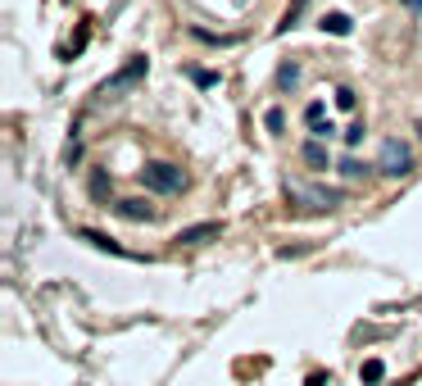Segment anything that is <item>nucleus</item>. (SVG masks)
I'll return each instance as SVG.
<instances>
[{
  "label": "nucleus",
  "instance_id": "obj_1",
  "mask_svg": "<svg viewBox=\"0 0 422 386\" xmlns=\"http://www.w3.org/2000/svg\"><path fill=\"white\" fill-rule=\"evenodd\" d=\"M377 168L386 173V178H404L408 168H413V151H408L404 141H381V159H377Z\"/></svg>",
  "mask_w": 422,
  "mask_h": 386
},
{
  "label": "nucleus",
  "instance_id": "obj_2",
  "mask_svg": "<svg viewBox=\"0 0 422 386\" xmlns=\"http://www.w3.org/2000/svg\"><path fill=\"white\" fill-rule=\"evenodd\" d=\"M141 182L159 195H173V191H182V168L177 164H150V168H141Z\"/></svg>",
  "mask_w": 422,
  "mask_h": 386
},
{
  "label": "nucleus",
  "instance_id": "obj_3",
  "mask_svg": "<svg viewBox=\"0 0 422 386\" xmlns=\"http://www.w3.org/2000/svg\"><path fill=\"white\" fill-rule=\"evenodd\" d=\"M300 159H304L314 173H327V168H331V151H327V141H322V136H309L304 151H300Z\"/></svg>",
  "mask_w": 422,
  "mask_h": 386
},
{
  "label": "nucleus",
  "instance_id": "obj_4",
  "mask_svg": "<svg viewBox=\"0 0 422 386\" xmlns=\"http://www.w3.org/2000/svg\"><path fill=\"white\" fill-rule=\"evenodd\" d=\"M114 209H118V218H128V223H145V218L155 214V209L145 205V200H136V195H128V200H118Z\"/></svg>",
  "mask_w": 422,
  "mask_h": 386
},
{
  "label": "nucleus",
  "instance_id": "obj_5",
  "mask_svg": "<svg viewBox=\"0 0 422 386\" xmlns=\"http://www.w3.org/2000/svg\"><path fill=\"white\" fill-rule=\"evenodd\" d=\"M141 73H145V59H132V64H128V68H123V73H118V78H114V82H105V91H118V86H128V82H136V78H141Z\"/></svg>",
  "mask_w": 422,
  "mask_h": 386
},
{
  "label": "nucleus",
  "instance_id": "obj_6",
  "mask_svg": "<svg viewBox=\"0 0 422 386\" xmlns=\"http://www.w3.org/2000/svg\"><path fill=\"white\" fill-rule=\"evenodd\" d=\"M218 232V223H200V228H186L177 241H205V236H214Z\"/></svg>",
  "mask_w": 422,
  "mask_h": 386
},
{
  "label": "nucleus",
  "instance_id": "obj_7",
  "mask_svg": "<svg viewBox=\"0 0 422 386\" xmlns=\"http://www.w3.org/2000/svg\"><path fill=\"white\" fill-rule=\"evenodd\" d=\"M300 82V64H282L277 68V86H295Z\"/></svg>",
  "mask_w": 422,
  "mask_h": 386
},
{
  "label": "nucleus",
  "instance_id": "obj_8",
  "mask_svg": "<svg viewBox=\"0 0 422 386\" xmlns=\"http://www.w3.org/2000/svg\"><path fill=\"white\" fill-rule=\"evenodd\" d=\"M322 28H331L336 36H345V32H350V19H345V14H327V19H322Z\"/></svg>",
  "mask_w": 422,
  "mask_h": 386
},
{
  "label": "nucleus",
  "instance_id": "obj_9",
  "mask_svg": "<svg viewBox=\"0 0 422 386\" xmlns=\"http://www.w3.org/2000/svg\"><path fill=\"white\" fill-rule=\"evenodd\" d=\"M282 123H287V114H282V109L272 105L268 114H264V128H268V132H282Z\"/></svg>",
  "mask_w": 422,
  "mask_h": 386
},
{
  "label": "nucleus",
  "instance_id": "obj_10",
  "mask_svg": "<svg viewBox=\"0 0 422 386\" xmlns=\"http://www.w3.org/2000/svg\"><path fill=\"white\" fill-rule=\"evenodd\" d=\"M105 191H109L105 173H91V195H96V200H105Z\"/></svg>",
  "mask_w": 422,
  "mask_h": 386
},
{
  "label": "nucleus",
  "instance_id": "obj_11",
  "mask_svg": "<svg viewBox=\"0 0 422 386\" xmlns=\"http://www.w3.org/2000/svg\"><path fill=\"white\" fill-rule=\"evenodd\" d=\"M364 123H354V128H345V146H359V141H364Z\"/></svg>",
  "mask_w": 422,
  "mask_h": 386
},
{
  "label": "nucleus",
  "instance_id": "obj_12",
  "mask_svg": "<svg viewBox=\"0 0 422 386\" xmlns=\"http://www.w3.org/2000/svg\"><path fill=\"white\" fill-rule=\"evenodd\" d=\"M341 173H345V178H364V164H359V159H345V164H341Z\"/></svg>",
  "mask_w": 422,
  "mask_h": 386
},
{
  "label": "nucleus",
  "instance_id": "obj_13",
  "mask_svg": "<svg viewBox=\"0 0 422 386\" xmlns=\"http://www.w3.org/2000/svg\"><path fill=\"white\" fill-rule=\"evenodd\" d=\"M336 105H341V109H354V105H359V101H354V91H350V86H341V91H336Z\"/></svg>",
  "mask_w": 422,
  "mask_h": 386
},
{
  "label": "nucleus",
  "instance_id": "obj_14",
  "mask_svg": "<svg viewBox=\"0 0 422 386\" xmlns=\"http://www.w3.org/2000/svg\"><path fill=\"white\" fill-rule=\"evenodd\" d=\"M404 5H408V9H413V14H418V9H422V0H404Z\"/></svg>",
  "mask_w": 422,
  "mask_h": 386
}]
</instances>
